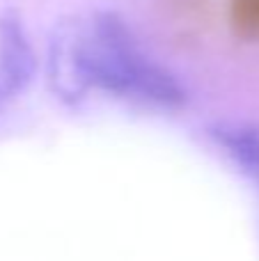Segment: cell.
<instances>
[{
    "label": "cell",
    "instance_id": "2",
    "mask_svg": "<svg viewBox=\"0 0 259 261\" xmlns=\"http://www.w3.org/2000/svg\"><path fill=\"white\" fill-rule=\"evenodd\" d=\"M37 71V53L16 9L0 12V106L18 96Z\"/></svg>",
    "mask_w": 259,
    "mask_h": 261
},
{
    "label": "cell",
    "instance_id": "1",
    "mask_svg": "<svg viewBox=\"0 0 259 261\" xmlns=\"http://www.w3.org/2000/svg\"><path fill=\"white\" fill-rule=\"evenodd\" d=\"M48 81L67 103L106 94L159 110H177L188 99L177 73L159 62L113 9H94L55 28L48 44Z\"/></svg>",
    "mask_w": 259,
    "mask_h": 261
},
{
    "label": "cell",
    "instance_id": "3",
    "mask_svg": "<svg viewBox=\"0 0 259 261\" xmlns=\"http://www.w3.org/2000/svg\"><path fill=\"white\" fill-rule=\"evenodd\" d=\"M209 138L250 184L259 199V124L246 119H223L209 126Z\"/></svg>",
    "mask_w": 259,
    "mask_h": 261
}]
</instances>
